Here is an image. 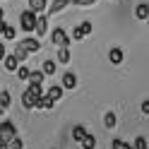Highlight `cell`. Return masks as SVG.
I'll return each mask as SVG.
<instances>
[{
  "mask_svg": "<svg viewBox=\"0 0 149 149\" xmlns=\"http://www.w3.org/2000/svg\"><path fill=\"white\" fill-rule=\"evenodd\" d=\"M15 137H17V127H15V123H12V120H3V123H0V144L7 147Z\"/></svg>",
  "mask_w": 149,
  "mask_h": 149,
  "instance_id": "6da1fadb",
  "label": "cell"
},
{
  "mask_svg": "<svg viewBox=\"0 0 149 149\" xmlns=\"http://www.w3.org/2000/svg\"><path fill=\"white\" fill-rule=\"evenodd\" d=\"M51 41L58 46V48H70V36L65 34V29H53L51 31Z\"/></svg>",
  "mask_w": 149,
  "mask_h": 149,
  "instance_id": "3957f363",
  "label": "cell"
},
{
  "mask_svg": "<svg viewBox=\"0 0 149 149\" xmlns=\"http://www.w3.org/2000/svg\"><path fill=\"white\" fill-rule=\"evenodd\" d=\"M43 96H46V99H51L53 104H55V101H60V99H63V87H60V84H53V87H48V89L43 91Z\"/></svg>",
  "mask_w": 149,
  "mask_h": 149,
  "instance_id": "8992f818",
  "label": "cell"
},
{
  "mask_svg": "<svg viewBox=\"0 0 149 149\" xmlns=\"http://www.w3.org/2000/svg\"><path fill=\"white\" fill-rule=\"evenodd\" d=\"M43 79H46V77H43L41 70H31L26 82H29V87H43Z\"/></svg>",
  "mask_w": 149,
  "mask_h": 149,
  "instance_id": "ba28073f",
  "label": "cell"
},
{
  "mask_svg": "<svg viewBox=\"0 0 149 149\" xmlns=\"http://www.w3.org/2000/svg\"><path fill=\"white\" fill-rule=\"evenodd\" d=\"M135 17H137V19H142V22H147L149 19V5L147 3H139L135 7Z\"/></svg>",
  "mask_w": 149,
  "mask_h": 149,
  "instance_id": "4fadbf2b",
  "label": "cell"
},
{
  "mask_svg": "<svg viewBox=\"0 0 149 149\" xmlns=\"http://www.w3.org/2000/svg\"><path fill=\"white\" fill-rule=\"evenodd\" d=\"M36 108L51 111V108H53V101H51V99H46V96H39V101H36Z\"/></svg>",
  "mask_w": 149,
  "mask_h": 149,
  "instance_id": "44dd1931",
  "label": "cell"
},
{
  "mask_svg": "<svg viewBox=\"0 0 149 149\" xmlns=\"http://www.w3.org/2000/svg\"><path fill=\"white\" fill-rule=\"evenodd\" d=\"M111 149H132V144L123 142V139H113V142H111Z\"/></svg>",
  "mask_w": 149,
  "mask_h": 149,
  "instance_id": "484cf974",
  "label": "cell"
},
{
  "mask_svg": "<svg viewBox=\"0 0 149 149\" xmlns=\"http://www.w3.org/2000/svg\"><path fill=\"white\" fill-rule=\"evenodd\" d=\"M108 60L113 65H120V63H123V51H120V48H111L108 51Z\"/></svg>",
  "mask_w": 149,
  "mask_h": 149,
  "instance_id": "9a60e30c",
  "label": "cell"
},
{
  "mask_svg": "<svg viewBox=\"0 0 149 149\" xmlns=\"http://www.w3.org/2000/svg\"><path fill=\"white\" fill-rule=\"evenodd\" d=\"M139 111H142V116H149V101H142V106H139Z\"/></svg>",
  "mask_w": 149,
  "mask_h": 149,
  "instance_id": "f546056e",
  "label": "cell"
},
{
  "mask_svg": "<svg viewBox=\"0 0 149 149\" xmlns=\"http://www.w3.org/2000/svg\"><path fill=\"white\" fill-rule=\"evenodd\" d=\"M34 24H36V15H34L31 10H24V12L19 15V29L26 31V34H31V31H34Z\"/></svg>",
  "mask_w": 149,
  "mask_h": 149,
  "instance_id": "7a4b0ae2",
  "label": "cell"
},
{
  "mask_svg": "<svg viewBox=\"0 0 149 149\" xmlns=\"http://www.w3.org/2000/svg\"><path fill=\"white\" fill-rule=\"evenodd\" d=\"M22 147H24V142H22V139H19V137H15V139H12V142H10V144H7V149H22Z\"/></svg>",
  "mask_w": 149,
  "mask_h": 149,
  "instance_id": "83f0119b",
  "label": "cell"
},
{
  "mask_svg": "<svg viewBox=\"0 0 149 149\" xmlns=\"http://www.w3.org/2000/svg\"><path fill=\"white\" fill-rule=\"evenodd\" d=\"M55 70H58L55 60H43V65H41V72H43V77H48V74H55Z\"/></svg>",
  "mask_w": 149,
  "mask_h": 149,
  "instance_id": "5bb4252c",
  "label": "cell"
},
{
  "mask_svg": "<svg viewBox=\"0 0 149 149\" xmlns=\"http://www.w3.org/2000/svg\"><path fill=\"white\" fill-rule=\"evenodd\" d=\"M0 19H5V12H3V5H0Z\"/></svg>",
  "mask_w": 149,
  "mask_h": 149,
  "instance_id": "d6a6232c",
  "label": "cell"
},
{
  "mask_svg": "<svg viewBox=\"0 0 149 149\" xmlns=\"http://www.w3.org/2000/svg\"><path fill=\"white\" fill-rule=\"evenodd\" d=\"M84 135H87L84 125H74V127H72V139H74V142H82V139H84Z\"/></svg>",
  "mask_w": 149,
  "mask_h": 149,
  "instance_id": "ac0fdd59",
  "label": "cell"
},
{
  "mask_svg": "<svg viewBox=\"0 0 149 149\" xmlns=\"http://www.w3.org/2000/svg\"><path fill=\"white\" fill-rule=\"evenodd\" d=\"M79 144H82V147H84V149H94V147H96V137L87 132V135H84V139H82V142H79Z\"/></svg>",
  "mask_w": 149,
  "mask_h": 149,
  "instance_id": "d6986e66",
  "label": "cell"
},
{
  "mask_svg": "<svg viewBox=\"0 0 149 149\" xmlns=\"http://www.w3.org/2000/svg\"><path fill=\"white\" fill-rule=\"evenodd\" d=\"M10 104H12V96H10V91H0V111H7L10 108Z\"/></svg>",
  "mask_w": 149,
  "mask_h": 149,
  "instance_id": "2e32d148",
  "label": "cell"
},
{
  "mask_svg": "<svg viewBox=\"0 0 149 149\" xmlns=\"http://www.w3.org/2000/svg\"><path fill=\"white\" fill-rule=\"evenodd\" d=\"M29 72H31V70L26 68V65H19V68H17V77L26 82V79H29Z\"/></svg>",
  "mask_w": 149,
  "mask_h": 149,
  "instance_id": "cb8c5ba5",
  "label": "cell"
},
{
  "mask_svg": "<svg viewBox=\"0 0 149 149\" xmlns=\"http://www.w3.org/2000/svg\"><path fill=\"white\" fill-rule=\"evenodd\" d=\"M96 0H70V5H74V7H87V5H94Z\"/></svg>",
  "mask_w": 149,
  "mask_h": 149,
  "instance_id": "4316f807",
  "label": "cell"
},
{
  "mask_svg": "<svg viewBox=\"0 0 149 149\" xmlns=\"http://www.w3.org/2000/svg\"><path fill=\"white\" fill-rule=\"evenodd\" d=\"M3 65H5V70H7V72H17V68H19V63L15 60V55H12V53H7L5 58H3Z\"/></svg>",
  "mask_w": 149,
  "mask_h": 149,
  "instance_id": "7c38bea8",
  "label": "cell"
},
{
  "mask_svg": "<svg viewBox=\"0 0 149 149\" xmlns=\"http://www.w3.org/2000/svg\"><path fill=\"white\" fill-rule=\"evenodd\" d=\"M36 101H39V96H34L29 89L22 94V106H24V108H36Z\"/></svg>",
  "mask_w": 149,
  "mask_h": 149,
  "instance_id": "30bf717a",
  "label": "cell"
},
{
  "mask_svg": "<svg viewBox=\"0 0 149 149\" xmlns=\"http://www.w3.org/2000/svg\"><path fill=\"white\" fill-rule=\"evenodd\" d=\"M3 36H5V41H15V36H17V29L10 24H5V29H3Z\"/></svg>",
  "mask_w": 149,
  "mask_h": 149,
  "instance_id": "ffe728a7",
  "label": "cell"
},
{
  "mask_svg": "<svg viewBox=\"0 0 149 149\" xmlns=\"http://www.w3.org/2000/svg\"><path fill=\"white\" fill-rule=\"evenodd\" d=\"M77 29H79V34H82V36H89V34H91V29H94V26H91V22H82V24L77 26Z\"/></svg>",
  "mask_w": 149,
  "mask_h": 149,
  "instance_id": "d4e9b609",
  "label": "cell"
},
{
  "mask_svg": "<svg viewBox=\"0 0 149 149\" xmlns=\"http://www.w3.org/2000/svg\"><path fill=\"white\" fill-rule=\"evenodd\" d=\"M132 149H149V144H147V137H135V144H132Z\"/></svg>",
  "mask_w": 149,
  "mask_h": 149,
  "instance_id": "603a6c76",
  "label": "cell"
},
{
  "mask_svg": "<svg viewBox=\"0 0 149 149\" xmlns=\"http://www.w3.org/2000/svg\"><path fill=\"white\" fill-rule=\"evenodd\" d=\"M34 31H36V36H46L48 34V17H43V15H36V24H34Z\"/></svg>",
  "mask_w": 149,
  "mask_h": 149,
  "instance_id": "5b68a950",
  "label": "cell"
},
{
  "mask_svg": "<svg viewBox=\"0 0 149 149\" xmlns=\"http://www.w3.org/2000/svg\"><path fill=\"white\" fill-rule=\"evenodd\" d=\"M0 149H5V147H3V144H0Z\"/></svg>",
  "mask_w": 149,
  "mask_h": 149,
  "instance_id": "836d02e7",
  "label": "cell"
},
{
  "mask_svg": "<svg viewBox=\"0 0 149 149\" xmlns=\"http://www.w3.org/2000/svg\"><path fill=\"white\" fill-rule=\"evenodd\" d=\"M5 55H7V48H5V43H3V41H0V60H3V58H5Z\"/></svg>",
  "mask_w": 149,
  "mask_h": 149,
  "instance_id": "4dcf8cb0",
  "label": "cell"
},
{
  "mask_svg": "<svg viewBox=\"0 0 149 149\" xmlns=\"http://www.w3.org/2000/svg\"><path fill=\"white\" fill-rule=\"evenodd\" d=\"M60 87L63 89H74V87H77V74H74V72H65Z\"/></svg>",
  "mask_w": 149,
  "mask_h": 149,
  "instance_id": "9c48e42d",
  "label": "cell"
},
{
  "mask_svg": "<svg viewBox=\"0 0 149 149\" xmlns=\"http://www.w3.org/2000/svg\"><path fill=\"white\" fill-rule=\"evenodd\" d=\"M5 24H7L5 19H0V34H3V29H5Z\"/></svg>",
  "mask_w": 149,
  "mask_h": 149,
  "instance_id": "1f68e13d",
  "label": "cell"
},
{
  "mask_svg": "<svg viewBox=\"0 0 149 149\" xmlns=\"http://www.w3.org/2000/svg\"><path fill=\"white\" fill-rule=\"evenodd\" d=\"M84 36L79 34V29H72V36H70V41H82Z\"/></svg>",
  "mask_w": 149,
  "mask_h": 149,
  "instance_id": "f1b7e54d",
  "label": "cell"
},
{
  "mask_svg": "<svg viewBox=\"0 0 149 149\" xmlns=\"http://www.w3.org/2000/svg\"><path fill=\"white\" fill-rule=\"evenodd\" d=\"M17 48H22L26 55H31V53H39V51H41V41H39V39H31V36H29V39H24V41L17 43Z\"/></svg>",
  "mask_w": 149,
  "mask_h": 149,
  "instance_id": "277c9868",
  "label": "cell"
},
{
  "mask_svg": "<svg viewBox=\"0 0 149 149\" xmlns=\"http://www.w3.org/2000/svg\"><path fill=\"white\" fill-rule=\"evenodd\" d=\"M116 123H118V118H116V113H113V111H108V113L104 116V127H108V130H113V127H116Z\"/></svg>",
  "mask_w": 149,
  "mask_h": 149,
  "instance_id": "e0dca14e",
  "label": "cell"
},
{
  "mask_svg": "<svg viewBox=\"0 0 149 149\" xmlns=\"http://www.w3.org/2000/svg\"><path fill=\"white\" fill-rule=\"evenodd\" d=\"M68 5H70V0H53V3L46 7V12H48V15H58V12H63Z\"/></svg>",
  "mask_w": 149,
  "mask_h": 149,
  "instance_id": "52a82bcc",
  "label": "cell"
},
{
  "mask_svg": "<svg viewBox=\"0 0 149 149\" xmlns=\"http://www.w3.org/2000/svg\"><path fill=\"white\" fill-rule=\"evenodd\" d=\"M58 63H70V48H58Z\"/></svg>",
  "mask_w": 149,
  "mask_h": 149,
  "instance_id": "7402d4cb",
  "label": "cell"
},
{
  "mask_svg": "<svg viewBox=\"0 0 149 149\" xmlns=\"http://www.w3.org/2000/svg\"><path fill=\"white\" fill-rule=\"evenodd\" d=\"M46 7H48V0H29V10L34 15H41Z\"/></svg>",
  "mask_w": 149,
  "mask_h": 149,
  "instance_id": "8fae6325",
  "label": "cell"
}]
</instances>
